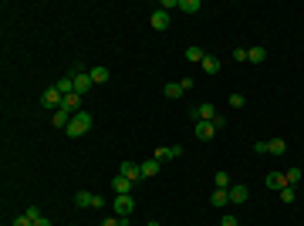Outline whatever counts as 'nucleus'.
I'll return each instance as SVG.
<instances>
[{
    "label": "nucleus",
    "mask_w": 304,
    "mask_h": 226,
    "mask_svg": "<svg viewBox=\"0 0 304 226\" xmlns=\"http://www.w3.org/2000/svg\"><path fill=\"white\" fill-rule=\"evenodd\" d=\"M88 129H92V115H88L85 108H81V112H78L75 118H71V125H68L64 132L71 135V138H78V135H85V132H88Z\"/></svg>",
    "instance_id": "1"
},
{
    "label": "nucleus",
    "mask_w": 304,
    "mask_h": 226,
    "mask_svg": "<svg viewBox=\"0 0 304 226\" xmlns=\"http://www.w3.org/2000/svg\"><path fill=\"white\" fill-rule=\"evenodd\" d=\"M75 206L78 209H98V206H105V199L95 196V192H88V189H81V192H75Z\"/></svg>",
    "instance_id": "2"
},
{
    "label": "nucleus",
    "mask_w": 304,
    "mask_h": 226,
    "mask_svg": "<svg viewBox=\"0 0 304 226\" xmlns=\"http://www.w3.org/2000/svg\"><path fill=\"white\" fill-rule=\"evenodd\" d=\"M112 203H115V216H118V220H129V216H132V209H135L132 196H115Z\"/></svg>",
    "instance_id": "3"
},
{
    "label": "nucleus",
    "mask_w": 304,
    "mask_h": 226,
    "mask_svg": "<svg viewBox=\"0 0 304 226\" xmlns=\"http://www.w3.org/2000/svg\"><path fill=\"white\" fill-rule=\"evenodd\" d=\"M61 101H64V94L57 91V85H51V88H44V94H41V105H44V108H61Z\"/></svg>",
    "instance_id": "4"
},
{
    "label": "nucleus",
    "mask_w": 304,
    "mask_h": 226,
    "mask_svg": "<svg viewBox=\"0 0 304 226\" xmlns=\"http://www.w3.org/2000/svg\"><path fill=\"white\" fill-rule=\"evenodd\" d=\"M132 179H125V176H112V189H115V196H132Z\"/></svg>",
    "instance_id": "5"
},
{
    "label": "nucleus",
    "mask_w": 304,
    "mask_h": 226,
    "mask_svg": "<svg viewBox=\"0 0 304 226\" xmlns=\"http://www.w3.org/2000/svg\"><path fill=\"white\" fill-rule=\"evenodd\" d=\"M193 118H196V122H213V118H216V108H213L209 101H203V105L193 108Z\"/></svg>",
    "instance_id": "6"
},
{
    "label": "nucleus",
    "mask_w": 304,
    "mask_h": 226,
    "mask_svg": "<svg viewBox=\"0 0 304 226\" xmlns=\"http://www.w3.org/2000/svg\"><path fill=\"white\" fill-rule=\"evenodd\" d=\"M118 176H125V179L139 182V179H142V166H139V162H122V166H118Z\"/></svg>",
    "instance_id": "7"
},
{
    "label": "nucleus",
    "mask_w": 304,
    "mask_h": 226,
    "mask_svg": "<svg viewBox=\"0 0 304 226\" xmlns=\"http://www.w3.org/2000/svg\"><path fill=\"white\" fill-rule=\"evenodd\" d=\"M71 118H75V115L68 112V108H57V112L51 115V125H54V129H68V125H71Z\"/></svg>",
    "instance_id": "8"
},
{
    "label": "nucleus",
    "mask_w": 304,
    "mask_h": 226,
    "mask_svg": "<svg viewBox=\"0 0 304 226\" xmlns=\"http://www.w3.org/2000/svg\"><path fill=\"white\" fill-rule=\"evenodd\" d=\"M183 145H166V149H155V162H166V159H179Z\"/></svg>",
    "instance_id": "9"
},
{
    "label": "nucleus",
    "mask_w": 304,
    "mask_h": 226,
    "mask_svg": "<svg viewBox=\"0 0 304 226\" xmlns=\"http://www.w3.org/2000/svg\"><path fill=\"white\" fill-rule=\"evenodd\" d=\"M264 182H267V189H277V192H281V189L287 186V176H284V172H267Z\"/></svg>",
    "instance_id": "10"
},
{
    "label": "nucleus",
    "mask_w": 304,
    "mask_h": 226,
    "mask_svg": "<svg viewBox=\"0 0 304 226\" xmlns=\"http://www.w3.org/2000/svg\"><path fill=\"white\" fill-rule=\"evenodd\" d=\"M250 189L244 186V182H237V186H230V203H247Z\"/></svg>",
    "instance_id": "11"
},
{
    "label": "nucleus",
    "mask_w": 304,
    "mask_h": 226,
    "mask_svg": "<svg viewBox=\"0 0 304 226\" xmlns=\"http://www.w3.org/2000/svg\"><path fill=\"white\" fill-rule=\"evenodd\" d=\"M61 108H68L71 115H78V112H81V94H75V91H71V94H64Z\"/></svg>",
    "instance_id": "12"
},
{
    "label": "nucleus",
    "mask_w": 304,
    "mask_h": 226,
    "mask_svg": "<svg viewBox=\"0 0 304 226\" xmlns=\"http://www.w3.org/2000/svg\"><path fill=\"white\" fill-rule=\"evenodd\" d=\"M213 135H216V129H213L209 122H196V138H200V142H209Z\"/></svg>",
    "instance_id": "13"
},
{
    "label": "nucleus",
    "mask_w": 304,
    "mask_h": 226,
    "mask_svg": "<svg viewBox=\"0 0 304 226\" xmlns=\"http://www.w3.org/2000/svg\"><path fill=\"white\" fill-rule=\"evenodd\" d=\"M209 203H213V206L216 209H223L230 203V189H213V196H209Z\"/></svg>",
    "instance_id": "14"
},
{
    "label": "nucleus",
    "mask_w": 304,
    "mask_h": 226,
    "mask_svg": "<svg viewBox=\"0 0 304 226\" xmlns=\"http://www.w3.org/2000/svg\"><path fill=\"white\" fill-rule=\"evenodd\" d=\"M152 27H155V31H169V14H166V10H155V14H152Z\"/></svg>",
    "instance_id": "15"
},
{
    "label": "nucleus",
    "mask_w": 304,
    "mask_h": 226,
    "mask_svg": "<svg viewBox=\"0 0 304 226\" xmlns=\"http://www.w3.org/2000/svg\"><path fill=\"white\" fill-rule=\"evenodd\" d=\"M247 61H250V64H264V61H267V47H260V44H257V47H250Z\"/></svg>",
    "instance_id": "16"
},
{
    "label": "nucleus",
    "mask_w": 304,
    "mask_h": 226,
    "mask_svg": "<svg viewBox=\"0 0 304 226\" xmlns=\"http://www.w3.org/2000/svg\"><path fill=\"white\" fill-rule=\"evenodd\" d=\"M267 152H270V155H284L287 142H284V138H270V142H267Z\"/></svg>",
    "instance_id": "17"
},
{
    "label": "nucleus",
    "mask_w": 304,
    "mask_h": 226,
    "mask_svg": "<svg viewBox=\"0 0 304 226\" xmlns=\"http://www.w3.org/2000/svg\"><path fill=\"white\" fill-rule=\"evenodd\" d=\"M203 71H206V75H216V71H220V57L206 54V57H203Z\"/></svg>",
    "instance_id": "18"
},
{
    "label": "nucleus",
    "mask_w": 304,
    "mask_h": 226,
    "mask_svg": "<svg viewBox=\"0 0 304 226\" xmlns=\"http://www.w3.org/2000/svg\"><path fill=\"white\" fill-rule=\"evenodd\" d=\"M203 57H206V51H203V47H186V61H193V64H203Z\"/></svg>",
    "instance_id": "19"
},
{
    "label": "nucleus",
    "mask_w": 304,
    "mask_h": 226,
    "mask_svg": "<svg viewBox=\"0 0 304 226\" xmlns=\"http://www.w3.org/2000/svg\"><path fill=\"white\" fill-rule=\"evenodd\" d=\"M92 81H95V85H105V81H108V68L95 64V68H92Z\"/></svg>",
    "instance_id": "20"
},
{
    "label": "nucleus",
    "mask_w": 304,
    "mask_h": 226,
    "mask_svg": "<svg viewBox=\"0 0 304 226\" xmlns=\"http://www.w3.org/2000/svg\"><path fill=\"white\" fill-rule=\"evenodd\" d=\"M183 85H179V81H169V85H166V98H172V101H176V98H183Z\"/></svg>",
    "instance_id": "21"
},
{
    "label": "nucleus",
    "mask_w": 304,
    "mask_h": 226,
    "mask_svg": "<svg viewBox=\"0 0 304 226\" xmlns=\"http://www.w3.org/2000/svg\"><path fill=\"white\" fill-rule=\"evenodd\" d=\"M152 176H159V162H155V159L142 162V179H152Z\"/></svg>",
    "instance_id": "22"
},
{
    "label": "nucleus",
    "mask_w": 304,
    "mask_h": 226,
    "mask_svg": "<svg viewBox=\"0 0 304 226\" xmlns=\"http://www.w3.org/2000/svg\"><path fill=\"white\" fill-rule=\"evenodd\" d=\"M57 91H61V94H71V91H75V78L64 75L61 81H57Z\"/></svg>",
    "instance_id": "23"
},
{
    "label": "nucleus",
    "mask_w": 304,
    "mask_h": 226,
    "mask_svg": "<svg viewBox=\"0 0 304 226\" xmlns=\"http://www.w3.org/2000/svg\"><path fill=\"white\" fill-rule=\"evenodd\" d=\"M213 186L216 189H230L233 186V182H230V172H216V176H213Z\"/></svg>",
    "instance_id": "24"
},
{
    "label": "nucleus",
    "mask_w": 304,
    "mask_h": 226,
    "mask_svg": "<svg viewBox=\"0 0 304 226\" xmlns=\"http://www.w3.org/2000/svg\"><path fill=\"white\" fill-rule=\"evenodd\" d=\"M277 196H281V203H294V199H298V192H294V186H284L281 192H277Z\"/></svg>",
    "instance_id": "25"
},
{
    "label": "nucleus",
    "mask_w": 304,
    "mask_h": 226,
    "mask_svg": "<svg viewBox=\"0 0 304 226\" xmlns=\"http://www.w3.org/2000/svg\"><path fill=\"white\" fill-rule=\"evenodd\" d=\"M179 10H186V14H196V10H200V0H179Z\"/></svg>",
    "instance_id": "26"
},
{
    "label": "nucleus",
    "mask_w": 304,
    "mask_h": 226,
    "mask_svg": "<svg viewBox=\"0 0 304 226\" xmlns=\"http://www.w3.org/2000/svg\"><path fill=\"white\" fill-rule=\"evenodd\" d=\"M284 176H287V186H298V182H301V169H287Z\"/></svg>",
    "instance_id": "27"
},
{
    "label": "nucleus",
    "mask_w": 304,
    "mask_h": 226,
    "mask_svg": "<svg viewBox=\"0 0 304 226\" xmlns=\"http://www.w3.org/2000/svg\"><path fill=\"white\" fill-rule=\"evenodd\" d=\"M244 101H247L244 94H230V105H233V108H244Z\"/></svg>",
    "instance_id": "28"
},
{
    "label": "nucleus",
    "mask_w": 304,
    "mask_h": 226,
    "mask_svg": "<svg viewBox=\"0 0 304 226\" xmlns=\"http://www.w3.org/2000/svg\"><path fill=\"white\" fill-rule=\"evenodd\" d=\"M209 125H213V129H216V132H220V129H227V118H223V115H216V118H213V122H209Z\"/></svg>",
    "instance_id": "29"
},
{
    "label": "nucleus",
    "mask_w": 304,
    "mask_h": 226,
    "mask_svg": "<svg viewBox=\"0 0 304 226\" xmlns=\"http://www.w3.org/2000/svg\"><path fill=\"white\" fill-rule=\"evenodd\" d=\"M220 226H240V220H237L233 213H227V216H223V223H220Z\"/></svg>",
    "instance_id": "30"
},
{
    "label": "nucleus",
    "mask_w": 304,
    "mask_h": 226,
    "mask_svg": "<svg viewBox=\"0 0 304 226\" xmlns=\"http://www.w3.org/2000/svg\"><path fill=\"white\" fill-rule=\"evenodd\" d=\"M10 226H34V220H31V216H17Z\"/></svg>",
    "instance_id": "31"
},
{
    "label": "nucleus",
    "mask_w": 304,
    "mask_h": 226,
    "mask_svg": "<svg viewBox=\"0 0 304 226\" xmlns=\"http://www.w3.org/2000/svg\"><path fill=\"white\" fill-rule=\"evenodd\" d=\"M24 216H31V220H38V216H44V213H41L38 206H27V209H24Z\"/></svg>",
    "instance_id": "32"
},
{
    "label": "nucleus",
    "mask_w": 304,
    "mask_h": 226,
    "mask_svg": "<svg viewBox=\"0 0 304 226\" xmlns=\"http://www.w3.org/2000/svg\"><path fill=\"white\" fill-rule=\"evenodd\" d=\"M98 226H122V220H118V216H108V220H101Z\"/></svg>",
    "instance_id": "33"
},
{
    "label": "nucleus",
    "mask_w": 304,
    "mask_h": 226,
    "mask_svg": "<svg viewBox=\"0 0 304 226\" xmlns=\"http://www.w3.org/2000/svg\"><path fill=\"white\" fill-rule=\"evenodd\" d=\"M233 61H247V51H244V47H233Z\"/></svg>",
    "instance_id": "34"
},
{
    "label": "nucleus",
    "mask_w": 304,
    "mask_h": 226,
    "mask_svg": "<svg viewBox=\"0 0 304 226\" xmlns=\"http://www.w3.org/2000/svg\"><path fill=\"white\" fill-rule=\"evenodd\" d=\"M34 226H51V220H48V216H38V220H34Z\"/></svg>",
    "instance_id": "35"
},
{
    "label": "nucleus",
    "mask_w": 304,
    "mask_h": 226,
    "mask_svg": "<svg viewBox=\"0 0 304 226\" xmlns=\"http://www.w3.org/2000/svg\"><path fill=\"white\" fill-rule=\"evenodd\" d=\"M146 226H162V223H159V220H149V223H146Z\"/></svg>",
    "instance_id": "36"
},
{
    "label": "nucleus",
    "mask_w": 304,
    "mask_h": 226,
    "mask_svg": "<svg viewBox=\"0 0 304 226\" xmlns=\"http://www.w3.org/2000/svg\"><path fill=\"white\" fill-rule=\"evenodd\" d=\"M122 226H129V220H122Z\"/></svg>",
    "instance_id": "37"
}]
</instances>
